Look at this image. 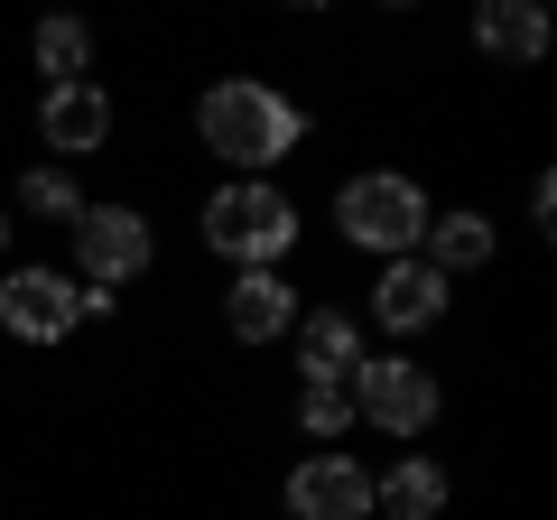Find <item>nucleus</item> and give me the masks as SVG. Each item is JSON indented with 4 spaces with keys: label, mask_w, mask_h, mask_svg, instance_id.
Instances as JSON below:
<instances>
[{
    "label": "nucleus",
    "mask_w": 557,
    "mask_h": 520,
    "mask_svg": "<svg viewBox=\"0 0 557 520\" xmlns=\"http://www.w3.org/2000/svg\"><path fill=\"white\" fill-rule=\"evenodd\" d=\"M196 140L214 149L223 168H242V177H270L278 159H298L307 112L278 94V84H260V75H223V84H205V102H196Z\"/></svg>",
    "instance_id": "nucleus-1"
},
{
    "label": "nucleus",
    "mask_w": 557,
    "mask_h": 520,
    "mask_svg": "<svg viewBox=\"0 0 557 520\" xmlns=\"http://www.w3.org/2000/svg\"><path fill=\"white\" fill-rule=\"evenodd\" d=\"M196 233L205 251H223L233 270H278V260L298 251V196L278 177H233L196 205Z\"/></svg>",
    "instance_id": "nucleus-2"
},
{
    "label": "nucleus",
    "mask_w": 557,
    "mask_h": 520,
    "mask_svg": "<svg viewBox=\"0 0 557 520\" xmlns=\"http://www.w3.org/2000/svg\"><path fill=\"white\" fill-rule=\"evenodd\" d=\"M428 186L399 177V168H362V177L335 186V233L344 251H372V260H409L418 242H428Z\"/></svg>",
    "instance_id": "nucleus-3"
},
{
    "label": "nucleus",
    "mask_w": 557,
    "mask_h": 520,
    "mask_svg": "<svg viewBox=\"0 0 557 520\" xmlns=\"http://www.w3.org/2000/svg\"><path fill=\"white\" fill-rule=\"evenodd\" d=\"M344 391H354V419L381 428V437H399V446L446 419V391H437V372L418 354H362V372L344 381Z\"/></svg>",
    "instance_id": "nucleus-4"
},
{
    "label": "nucleus",
    "mask_w": 557,
    "mask_h": 520,
    "mask_svg": "<svg viewBox=\"0 0 557 520\" xmlns=\"http://www.w3.org/2000/svg\"><path fill=\"white\" fill-rule=\"evenodd\" d=\"M75 270H65V280L75 288H131V280H149V260H159V233H149V214H139V205H84L75 214Z\"/></svg>",
    "instance_id": "nucleus-5"
},
{
    "label": "nucleus",
    "mask_w": 557,
    "mask_h": 520,
    "mask_svg": "<svg viewBox=\"0 0 557 520\" xmlns=\"http://www.w3.org/2000/svg\"><path fill=\"white\" fill-rule=\"evenodd\" d=\"M0 325L20 344H65L84 325V288L57 260H20V270H0Z\"/></svg>",
    "instance_id": "nucleus-6"
},
{
    "label": "nucleus",
    "mask_w": 557,
    "mask_h": 520,
    "mask_svg": "<svg viewBox=\"0 0 557 520\" xmlns=\"http://www.w3.org/2000/svg\"><path fill=\"white\" fill-rule=\"evenodd\" d=\"M278 502H288V520H372V474L344 446H317V456L288 465Z\"/></svg>",
    "instance_id": "nucleus-7"
},
{
    "label": "nucleus",
    "mask_w": 557,
    "mask_h": 520,
    "mask_svg": "<svg viewBox=\"0 0 557 520\" xmlns=\"http://www.w3.org/2000/svg\"><path fill=\"white\" fill-rule=\"evenodd\" d=\"M38 140H47V168L102 159V149H112V94H102V84H57V94L38 102Z\"/></svg>",
    "instance_id": "nucleus-8"
},
{
    "label": "nucleus",
    "mask_w": 557,
    "mask_h": 520,
    "mask_svg": "<svg viewBox=\"0 0 557 520\" xmlns=\"http://www.w3.org/2000/svg\"><path fill=\"white\" fill-rule=\"evenodd\" d=\"M446 307H456V288H446L418 251L409 260H381V280H372V325H381V335H428Z\"/></svg>",
    "instance_id": "nucleus-9"
},
{
    "label": "nucleus",
    "mask_w": 557,
    "mask_h": 520,
    "mask_svg": "<svg viewBox=\"0 0 557 520\" xmlns=\"http://www.w3.org/2000/svg\"><path fill=\"white\" fill-rule=\"evenodd\" d=\"M418 260H428V270L456 288V280H474V270H493V260H502V223L483 214V205H446V214H428Z\"/></svg>",
    "instance_id": "nucleus-10"
},
{
    "label": "nucleus",
    "mask_w": 557,
    "mask_h": 520,
    "mask_svg": "<svg viewBox=\"0 0 557 520\" xmlns=\"http://www.w3.org/2000/svg\"><path fill=\"white\" fill-rule=\"evenodd\" d=\"M298 288H288V270H242L233 288H223V335L233 344H288V325H298Z\"/></svg>",
    "instance_id": "nucleus-11"
},
{
    "label": "nucleus",
    "mask_w": 557,
    "mask_h": 520,
    "mask_svg": "<svg viewBox=\"0 0 557 520\" xmlns=\"http://www.w3.org/2000/svg\"><path fill=\"white\" fill-rule=\"evenodd\" d=\"M288 354H298V381H354L362 372V317L354 307H307L288 325Z\"/></svg>",
    "instance_id": "nucleus-12"
},
{
    "label": "nucleus",
    "mask_w": 557,
    "mask_h": 520,
    "mask_svg": "<svg viewBox=\"0 0 557 520\" xmlns=\"http://www.w3.org/2000/svg\"><path fill=\"white\" fill-rule=\"evenodd\" d=\"M446 502H456V483H446L437 456H399L391 474H372V511L381 520H446Z\"/></svg>",
    "instance_id": "nucleus-13"
},
{
    "label": "nucleus",
    "mask_w": 557,
    "mask_h": 520,
    "mask_svg": "<svg viewBox=\"0 0 557 520\" xmlns=\"http://www.w3.org/2000/svg\"><path fill=\"white\" fill-rule=\"evenodd\" d=\"M474 47L502 65H539L548 57V10L539 0H483L474 10Z\"/></svg>",
    "instance_id": "nucleus-14"
},
{
    "label": "nucleus",
    "mask_w": 557,
    "mask_h": 520,
    "mask_svg": "<svg viewBox=\"0 0 557 520\" xmlns=\"http://www.w3.org/2000/svg\"><path fill=\"white\" fill-rule=\"evenodd\" d=\"M28 57H38L47 94H57V84H94V28H84V20H38Z\"/></svg>",
    "instance_id": "nucleus-15"
},
{
    "label": "nucleus",
    "mask_w": 557,
    "mask_h": 520,
    "mask_svg": "<svg viewBox=\"0 0 557 520\" xmlns=\"http://www.w3.org/2000/svg\"><path fill=\"white\" fill-rule=\"evenodd\" d=\"M84 186H75V168H28L20 177V214H38V223H65V233H75V214H84Z\"/></svg>",
    "instance_id": "nucleus-16"
},
{
    "label": "nucleus",
    "mask_w": 557,
    "mask_h": 520,
    "mask_svg": "<svg viewBox=\"0 0 557 520\" xmlns=\"http://www.w3.org/2000/svg\"><path fill=\"white\" fill-rule=\"evenodd\" d=\"M298 428H307L317 446L354 437V391H344V381H298Z\"/></svg>",
    "instance_id": "nucleus-17"
},
{
    "label": "nucleus",
    "mask_w": 557,
    "mask_h": 520,
    "mask_svg": "<svg viewBox=\"0 0 557 520\" xmlns=\"http://www.w3.org/2000/svg\"><path fill=\"white\" fill-rule=\"evenodd\" d=\"M10 233H20V223H10V205H0V260H10Z\"/></svg>",
    "instance_id": "nucleus-18"
}]
</instances>
